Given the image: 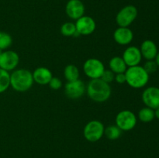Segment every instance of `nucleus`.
I'll use <instances>...</instances> for the list:
<instances>
[{
    "label": "nucleus",
    "mask_w": 159,
    "mask_h": 158,
    "mask_svg": "<svg viewBox=\"0 0 159 158\" xmlns=\"http://www.w3.org/2000/svg\"><path fill=\"white\" fill-rule=\"evenodd\" d=\"M111 87L100 78L91 79L86 86L89 98L96 102H104L111 95Z\"/></svg>",
    "instance_id": "f257e3e1"
},
{
    "label": "nucleus",
    "mask_w": 159,
    "mask_h": 158,
    "mask_svg": "<svg viewBox=\"0 0 159 158\" xmlns=\"http://www.w3.org/2000/svg\"><path fill=\"white\" fill-rule=\"evenodd\" d=\"M33 74L27 69H16L10 74V86L18 92L30 89L34 84Z\"/></svg>",
    "instance_id": "f03ea898"
},
{
    "label": "nucleus",
    "mask_w": 159,
    "mask_h": 158,
    "mask_svg": "<svg viewBox=\"0 0 159 158\" xmlns=\"http://www.w3.org/2000/svg\"><path fill=\"white\" fill-rule=\"evenodd\" d=\"M126 83L133 88H144L149 81V74L142 66L128 67L125 71Z\"/></svg>",
    "instance_id": "7ed1b4c3"
},
{
    "label": "nucleus",
    "mask_w": 159,
    "mask_h": 158,
    "mask_svg": "<svg viewBox=\"0 0 159 158\" xmlns=\"http://www.w3.org/2000/svg\"><path fill=\"white\" fill-rule=\"evenodd\" d=\"M104 130L105 127L102 122L99 120L89 121L84 127V137L89 142H97L103 136Z\"/></svg>",
    "instance_id": "20e7f679"
},
{
    "label": "nucleus",
    "mask_w": 159,
    "mask_h": 158,
    "mask_svg": "<svg viewBox=\"0 0 159 158\" xmlns=\"http://www.w3.org/2000/svg\"><path fill=\"white\" fill-rule=\"evenodd\" d=\"M138 9L133 5H127L118 12L116 16V22L120 27H128L136 20L138 16Z\"/></svg>",
    "instance_id": "39448f33"
},
{
    "label": "nucleus",
    "mask_w": 159,
    "mask_h": 158,
    "mask_svg": "<svg viewBox=\"0 0 159 158\" xmlns=\"http://www.w3.org/2000/svg\"><path fill=\"white\" fill-rule=\"evenodd\" d=\"M137 116L130 110H122L116 116V125L121 131H130L137 125Z\"/></svg>",
    "instance_id": "423d86ee"
},
{
    "label": "nucleus",
    "mask_w": 159,
    "mask_h": 158,
    "mask_svg": "<svg viewBox=\"0 0 159 158\" xmlns=\"http://www.w3.org/2000/svg\"><path fill=\"white\" fill-rule=\"evenodd\" d=\"M105 71L103 63L97 58H89L83 64V71L90 79L100 78Z\"/></svg>",
    "instance_id": "0eeeda50"
},
{
    "label": "nucleus",
    "mask_w": 159,
    "mask_h": 158,
    "mask_svg": "<svg viewBox=\"0 0 159 158\" xmlns=\"http://www.w3.org/2000/svg\"><path fill=\"white\" fill-rule=\"evenodd\" d=\"M20 63L18 54L13 50H6L0 54V68L6 71H14Z\"/></svg>",
    "instance_id": "6e6552de"
},
{
    "label": "nucleus",
    "mask_w": 159,
    "mask_h": 158,
    "mask_svg": "<svg viewBox=\"0 0 159 158\" xmlns=\"http://www.w3.org/2000/svg\"><path fill=\"white\" fill-rule=\"evenodd\" d=\"M86 91L85 83L80 79L74 81H68L65 85V93L71 99H80Z\"/></svg>",
    "instance_id": "1a4fd4ad"
},
{
    "label": "nucleus",
    "mask_w": 159,
    "mask_h": 158,
    "mask_svg": "<svg viewBox=\"0 0 159 158\" xmlns=\"http://www.w3.org/2000/svg\"><path fill=\"white\" fill-rule=\"evenodd\" d=\"M76 31L79 35L89 36L93 33L96 28V24L95 20L89 15L82 16L78 19L75 22Z\"/></svg>",
    "instance_id": "9d476101"
},
{
    "label": "nucleus",
    "mask_w": 159,
    "mask_h": 158,
    "mask_svg": "<svg viewBox=\"0 0 159 158\" xmlns=\"http://www.w3.org/2000/svg\"><path fill=\"white\" fill-rule=\"evenodd\" d=\"M141 98L146 107L154 110L159 108V88L148 87L143 91Z\"/></svg>",
    "instance_id": "9b49d317"
},
{
    "label": "nucleus",
    "mask_w": 159,
    "mask_h": 158,
    "mask_svg": "<svg viewBox=\"0 0 159 158\" xmlns=\"http://www.w3.org/2000/svg\"><path fill=\"white\" fill-rule=\"evenodd\" d=\"M85 8L81 0H69L65 6V12L70 19L77 20L83 16Z\"/></svg>",
    "instance_id": "f8f14e48"
},
{
    "label": "nucleus",
    "mask_w": 159,
    "mask_h": 158,
    "mask_svg": "<svg viewBox=\"0 0 159 158\" xmlns=\"http://www.w3.org/2000/svg\"><path fill=\"white\" fill-rule=\"evenodd\" d=\"M122 58L124 59L127 67H134L139 65L141 63L142 55H141L140 48L135 46H130L126 48L124 51Z\"/></svg>",
    "instance_id": "ddd939ff"
},
{
    "label": "nucleus",
    "mask_w": 159,
    "mask_h": 158,
    "mask_svg": "<svg viewBox=\"0 0 159 158\" xmlns=\"http://www.w3.org/2000/svg\"><path fill=\"white\" fill-rule=\"evenodd\" d=\"M113 39L116 43L122 46L130 44L134 39V33L128 27H119L113 33Z\"/></svg>",
    "instance_id": "4468645a"
},
{
    "label": "nucleus",
    "mask_w": 159,
    "mask_h": 158,
    "mask_svg": "<svg viewBox=\"0 0 159 158\" xmlns=\"http://www.w3.org/2000/svg\"><path fill=\"white\" fill-rule=\"evenodd\" d=\"M142 57L147 60H155L158 54V47L154 41L151 40H146L142 42L140 47Z\"/></svg>",
    "instance_id": "2eb2a0df"
},
{
    "label": "nucleus",
    "mask_w": 159,
    "mask_h": 158,
    "mask_svg": "<svg viewBox=\"0 0 159 158\" xmlns=\"http://www.w3.org/2000/svg\"><path fill=\"white\" fill-rule=\"evenodd\" d=\"M32 74L34 81L40 85H48L53 77L52 72L45 67H39L36 68Z\"/></svg>",
    "instance_id": "dca6fc26"
},
{
    "label": "nucleus",
    "mask_w": 159,
    "mask_h": 158,
    "mask_svg": "<svg viewBox=\"0 0 159 158\" xmlns=\"http://www.w3.org/2000/svg\"><path fill=\"white\" fill-rule=\"evenodd\" d=\"M109 67L110 71H113L115 74H120V73H125L127 68L126 63L124 62L122 57H113L110 59L109 62Z\"/></svg>",
    "instance_id": "f3484780"
},
{
    "label": "nucleus",
    "mask_w": 159,
    "mask_h": 158,
    "mask_svg": "<svg viewBox=\"0 0 159 158\" xmlns=\"http://www.w3.org/2000/svg\"><path fill=\"white\" fill-rule=\"evenodd\" d=\"M79 70L75 65L68 64L64 70V76L67 81H74L79 79Z\"/></svg>",
    "instance_id": "a211bd4d"
},
{
    "label": "nucleus",
    "mask_w": 159,
    "mask_h": 158,
    "mask_svg": "<svg viewBox=\"0 0 159 158\" xmlns=\"http://www.w3.org/2000/svg\"><path fill=\"white\" fill-rule=\"evenodd\" d=\"M61 33L65 37H79V35L76 31L75 24L71 22H67L63 23L61 26Z\"/></svg>",
    "instance_id": "6ab92c4d"
},
{
    "label": "nucleus",
    "mask_w": 159,
    "mask_h": 158,
    "mask_svg": "<svg viewBox=\"0 0 159 158\" xmlns=\"http://www.w3.org/2000/svg\"><path fill=\"white\" fill-rule=\"evenodd\" d=\"M138 119L144 123L150 122L155 119V112L152 108L148 107L142 108L138 112Z\"/></svg>",
    "instance_id": "aec40b11"
},
{
    "label": "nucleus",
    "mask_w": 159,
    "mask_h": 158,
    "mask_svg": "<svg viewBox=\"0 0 159 158\" xmlns=\"http://www.w3.org/2000/svg\"><path fill=\"white\" fill-rule=\"evenodd\" d=\"M10 86V74L0 68V94L5 92Z\"/></svg>",
    "instance_id": "412c9836"
},
{
    "label": "nucleus",
    "mask_w": 159,
    "mask_h": 158,
    "mask_svg": "<svg viewBox=\"0 0 159 158\" xmlns=\"http://www.w3.org/2000/svg\"><path fill=\"white\" fill-rule=\"evenodd\" d=\"M121 133H122L121 129L116 125H109L104 130V135L110 140L119 139L120 136H121Z\"/></svg>",
    "instance_id": "4be33fe9"
},
{
    "label": "nucleus",
    "mask_w": 159,
    "mask_h": 158,
    "mask_svg": "<svg viewBox=\"0 0 159 158\" xmlns=\"http://www.w3.org/2000/svg\"><path fill=\"white\" fill-rule=\"evenodd\" d=\"M12 43V38L10 34L0 31V49L6 50Z\"/></svg>",
    "instance_id": "5701e85b"
},
{
    "label": "nucleus",
    "mask_w": 159,
    "mask_h": 158,
    "mask_svg": "<svg viewBox=\"0 0 159 158\" xmlns=\"http://www.w3.org/2000/svg\"><path fill=\"white\" fill-rule=\"evenodd\" d=\"M143 68H144V70L146 71V72L150 75V74H154L155 71L158 69V65H157L155 60H147L144 65L143 66Z\"/></svg>",
    "instance_id": "b1692460"
},
{
    "label": "nucleus",
    "mask_w": 159,
    "mask_h": 158,
    "mask_svg": "<svg viewBox=\"0 0 159 158\" xmlns=\"http://www.w3.org/2000/svg\"><path fill=\"white\" fill-rule=\"evenodd\" d=\"M115 78V74L112 71L109 70H106L104 71V72L102 73V76H101L100 79H102L103 81H105L106 83H111L114 81Z\"/></svg>",
    "instance_id": "393cba45"
},
{
    "label": "nucleus",
    "mask_w": 159,
    "mask_h": 158,
    "mask_svg": "<svg viewBox=\"0 0 159 158\" xmlns=\"http://www.w3.org/2000/svg\"><path fill=\"white\" fill-rule=\"evenodd\" d=\"M49 86L51 87V88H52L53 90H58L61 88L62 86V82L58 77H53L51 78V80L49 82Z\"/></svg>",
    "instance_id": "a878e982"
},
{
    "label": "nucleus",
    "mask_w": 159,
    "mask_h": 158,
    "mask_svg": "<svg viewBox=\"0 0 159 158\" xmlns=\"http://www.w3.org/2000/svg\"><path fill=\"white\" fill-rule=\"evenodd\" d=\"M114 81H116L118 84L126 83V75L125 73H120V74H115Z\"/></svg>",
    "instance_id": "bb28decb"
},
{
    "label": "nucleus",
    "mask_w": 159,
    "mask_h": 158,
    "mask_svg": "<svg viewBox=\"0 0 159 158\" xmlns=\"http://www.w3.org/2000/svg\"><path fill=\"white\" fill-rule=\"evenodd\" d=\"M154 112H155V118L159 119V108L154 110Z\"/></svg>",
    "instance_id": "cd10ccee"
},
{
    "label": "nucleus",
    "mask_w": 159,
    "mask_h": 158,
    "mask_svg": "<svg viewBox=\"0 0 159 158\" xmlns=\"http://www.w3.org/2000/svg\"><path fill=\"white\" fill-rule=\"evenodd\" d=\"M155 62H156L157 65H158V67L159 68V52H158V54H157L156 57H155Z\"/></svg>",
    "instance_id": "c85d7f7f"
},
{
    "label": "nucleus",
    "mask_w": 159,
    "mask_h": 158,
    "mask_svg": "<svg viewBox=\"0 0 159 158\" xmlns=\"http://www.w3.org/2000/svg\"><path fill=\"white\" fill-rule=\"evenodd\" d=\"M2 50H1V49H0V54H2Z\"/></svg>",
    "instance_id": "c756f323"
}]
</instances>
